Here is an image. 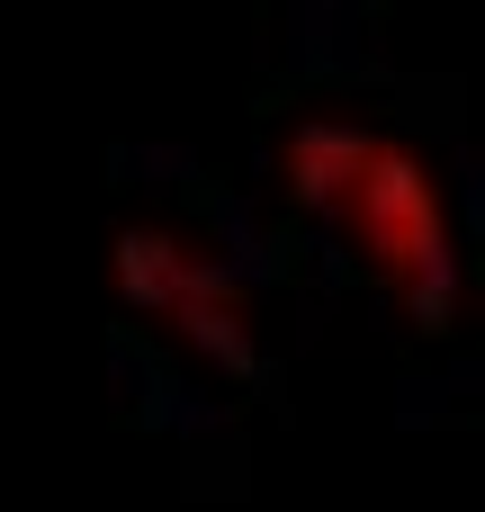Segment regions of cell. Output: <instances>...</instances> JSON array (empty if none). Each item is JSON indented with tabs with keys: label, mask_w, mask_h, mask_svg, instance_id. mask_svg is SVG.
<instances>
[{
	"label": "cell",
	"mask_w": 485,
	"mask_h": 512,
	"mask_svg": "<svg viewBox=\"0 0 485 512\" xmlns=\"http://www.w3.org/2000/svg\"><path fill=\"white\" fill-rule=\"evenodd\" d=\"M288 189H297V207H315L351 243V261H369L387 288H414V306L441 315L450 216H441V189H432L414 144L351 126V117H306L288 135Z\"/></svg>",
	"instance_id": "obj_1"
}]
</instances>
